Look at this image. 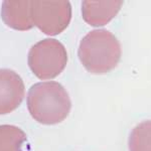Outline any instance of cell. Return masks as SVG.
<instances>
[{"label": "cell", "instance_id": "obj_6", "mask_svg": "<svg viewBox=\"0 0 151 151\" xmlns=\"http://www.w3.org/2000/svg\"><path fill=\"white\" fill-rule=\"evenodd\" d=\"M123 5V1H94L85 0L82 3L83 18L92 26H103L117 15Z\"/></svg>", "mask_w": 151, "mask_h": 151}, {"label": "cell", "instance_id": "obj_8", "mask_svg": "<svg viewBox=\"0 0 151 151\" xmlns=\"http://www.w3.org/2000/svg\"><path fill=\"white\" fill-rule=\"evenodd\" d=\"M0 151H30L24 131L13 125H0Z\"/></svg>", "mask_w": 151, "mask_h": 151}, {"label": "cell", "instance_id": "obj_7", "mask_svg": "<svg viewBox=\"0 0 151 151\" xmlns=\"http://www.w3.org/2000/svg\"><path fill=\"white\" fill-rule=\"evenodd\" d=\"M1 17L4 23L15 30H29L35 26L31 19L29 0H5L2 3Z\"/></svg>", "mask_w": 151, "mask_h": 151}, {"label": "cell", "instance_id": "obj_5", "mask_svg": "<svg viewBox=\"0 0 151 151\" xmlns=\"http://www.w3.org/2000/svg\"><path fill=\"white\" fill-rule=\"evenodd\" d=\"M25 87L21 77L8 69H0V115L16 110L22 103Z\"/></svg>", "mask_w": 151, "mask_h": 151}, {"label": "cell", "instance_id": "obj_9", "mask_svg": "<svg viewBox=\"0 0 151 151\" xmlns=\"http://www.w3.org/2000/svg\"><path fill=\"white\" fill-rule=\"evenodd\" d=\"M151 123L150 120L144 121L132 130L129 138L130 151H151L150 148Z\"/></svg>", "mask_w": 151, "mask_h": 151}, {"label": "cell", "instance_id": "obj_4", "mask_svg": "<svg viewBox=\"0 0 151 151\" xmlns=\"http://www.w3.org/2000/svg\"><path fill=\"white\" fill-rule=\"evenodd\" d=\"M30 12L33 24L47 35L62 33L72 19V5L68 0H33Z\"/></svg>", "mask_w": 151, "mask_h": 151}, {"label": "cell", "instance_id": "obj_2", "mask_svg": "<svg viewBox=\"0 0 151 151\" xmlns=\"http://www.w3.org/2000/svg\"><path fill=\"white\" fill-rule=\"evenodd\" d=\"M122 55L120 41L106 29H95L83 37L78 55L88 72L106 74L119 64Z\"/></svg>", "mask_w": 151, "mask_h": 151}, {"label": "cell", "instance_id": "obj_1", "mask_svg": "<svg viewBox=\"0 0 151 151\" xmlns=\"http://www.w3.org/2000/svg\"><path fill=\"white\" fill-rule=\"evenodd\" d=\"M26 102L32 118L45 125L63 122L72 109L69 93L55 81L35 84L29 89Z\"/></svg>", "mask_w": 151, "mask_h": 151}, {"label": "cell", "instance_id": "obj_3", "mask_svg": "<svg viewBox=\"0 0 151 151\" xmlns=\"http://www.w3.org/2000/svg\"><path fill=\"white\" fill-rule=\"evenodd\" d=\"M27 63L38 79H53L62 74L68 63L65 45L55 38H45L29 50Z\"/></svg>", "mask_w": 151, "mask_h": 151}]
</instances>
